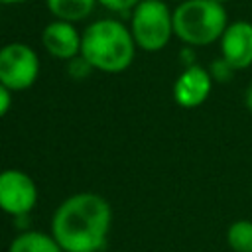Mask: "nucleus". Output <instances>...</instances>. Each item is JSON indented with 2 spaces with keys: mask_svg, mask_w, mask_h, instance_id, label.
<instances>
[{
  "mask_svg": "<svg viewBox=\"0 0 252 252\" xmlns=\"http://www.w3.org/2000/svg\"><path fill=\"white\" fill-rule=\"evenodd\" d=\"M215 2H219V4H224V2H228V0H215Z\"/></svg>",
  "mask_w": 252,
  "mask_h": 252,
  "instance_id": "obj_19",
  "label": "nucleus"
},
{
  "mask_svg": "<svg viewBox=\"0 0 252 252\" xmlns=\"http://www.w3.org/2000/svg\"><path fill=\"white\" fill-rule=\"evenodd\" d=\"M130 32L136 47L144 51H159L173 35V12L163 0H142L132 10Z\"/></svg>",
  "mask_w": 252,
  "mask_h": 252,
  "instance_id": "obj_4",
  "label": "nucleus"
},
{
  "mask_svg": "<svg viewBox=\"0 0 252 252\" xmlns=\"http://www.w3.org/2000/svg\"><path fill=\"white\" fill-rule=\"evenodd\" d=\"M234 71H236V69H234L226 59H222V57L215 59V61L211 63V67H209V73H211L213 81H219V83L230 81L232 75H234Z\"/></svg>",
  "mask_w": 252,
  "mask_h": 252,
  "instance_id": "obj_13",
  "label": "nucleus"
},
{
  "mask_svg": "<svg viewBox=\"0 0 252 252\" xmlns=\"http://www.w3.org/2000/svg\"><path fill=\"white\" fill-rule=\"evenodd\" d=\"M136 53L132 32L118 20H96L81 33V55L102 73L126 71Z\"/></svg>",
  "mask_w": 252,
  "mask_h": 252,
  "instance_id": "obj_2",
  "label": "nucleus"
},
{
  "mask_svg": "<svg viewBox=\"0 0 252 252\" xmlns=\"http://www.w3.org/2000/svg\"><path fill=\"white\" fill-rule=\"evenodd\" d=\"M96 2L110 12H128L134 10L142 0H96Z\"/></svg>",
  "mask_w": 252,
  "mask_h": 252,
  "instance_id": "obj_15",
  "label": "nucleus"
},
{
  "mask_svg": "<svg viewBox=\"0 0 252 252\" xmlns=\"http://www.w3.org/2000/svg\"><path fill=\"white\" fill-rule=\"evenodd\" d=\"M37 203V185L22 169L0 171V211L18 219L28 217Z\"/></svg>",
  "mask_w": 252,
  "mask_h": 252,
  "instance_id": "obj_6",
  "label": "nucleus"
},
{
  "mask_svg": "<svg viewBox=\"0 0 252 252\" xmlns=\"http://www.w3.org/2000/svg\"><path fill=\"white\" fill-rule=\"evenodd\" d=\"M228 26L224 4L215 0H183L173 10V33L191 47L211 45Z\"/></svg>",
  "mask_w": 252,
  "mask_h": 252,
  "instance_id": "obj_3",
  "label": "nucleus"
},
{
  "mask_svg": "<svg viewBox=\"0 0 252 252\" xmlns=\"http://www.w3.org/2000/svg\"><path fill=\"white\" fill-rule=\"evenodd\" d=\"M213 89V77L209 69L201 65H189L173 83V100L181 108L201 106Z\"/></svg>",
  "mask_w": 252,
  "mask_h": 252,
  "instance_id": "obj_7",
  "label": "nucleus"
},
{
  "mask_svg": "<svg viewBox=\"0 0 252 252\" xmlns=\"http://www.w3.org/2000/svg\"><path fill=\"white\" fill-rule=\"evenodd\" d=\"M112 224L110 203L96 193H75L53 213L51 234L63 252H100Z\"/></svg>",
  "mask_w": 252,
  "mask_h": 252,
  "instance_id": "obj_1",
  "label": "nucleus"
},
{
  "mask_svg": "<svg viewBox=\"0 0 252 252\" xmlns=\"http://www.w3.org/2000/svg\"><path fill=\"white\" fill-rule=\"evenodd\" d=\"M226 242L234 252H252V220H234L226 230Z\"/></svg>",
  "mask_w": 252,
  "mask_h": 252,
  "instance_id": "obj_12",
  "label": "nucleus"
},
{
  "mask_svg": "<svg viewBox=\"0 0 252 252\" xmlns=\"http://www.w3.org/2000/svg\"><path fill=\"white\" fill-rule=\"evenodd\" d=\"M91 71H94V69H93V65H91L83 55H77V57H73V59L69 61V75H71L73 79H77V81L87 79V77L91 75Z\"/></svg>",
  "mask_w": 252,
  "mask_h": 252,
  "instance_id": "obj_14",
  "label": "nucleus"
},
{
  "mask_svg": "<svg viewBox=\"0 0 252 252\" xmlns=\"http://www.w3.org/2000/svg\"><path fill=\"white\" fill-rule=\"evenodd\" d=\"M22 2H28V0H0V4H4V6H10V4H22Z\"/></svg>",
  "mask_w": 252,
  "mask_h": 252,
  "instance_id": "obj_18",
  "label": "nucleus"
},
{
  "mask_svg": "<svg viewBox=\"0 0 252 252\" xmlns=\"http://www.w3.org/2000/svg\"><path fill=\"white\" fill-rule=\"evenodd\" d=\"M49 12L63 22H81L94 10L96 0H45Z\"/></svg>",
  "mask_w": 252,
  "mask_h": 252,
  "instance_id": "obj_11",
  "label": "nucleus"
},
{
  "mask_svg": "<svg viewBox=\"0 0 252 252\" xmlns=\"http://www.w3.org/2000/svg\"><path fill=\"white\" fill-rule=\"evenodd\" d=\"M220 57L236 71L252 65V24L238 20L226 26L220 37Z\"/></svg>",
  "mask_w": 252,
  "mask_h": 252,
  "instance_id": "obj_8",
  "label": "nucleus"
},
{
  "mask_svg": "<svg viewBox=\"0 0 252 252\" xmlns=\"http://www.w3.org/2000/svg\"><path fill=\"white\" fill-rule=\"evenodd\" d=\"M10 106H12V91L6 89L0 83V118L6 116V112L10 110Z\"/></svg>",
  "mask_w": 252,
  "mask_h": 252,
  "instance_id": "obj_16",
  "label": "nucleus"
},
{
  "mask_svg": "<svg viewBox=\"0 0 252 252\" xmlns=\"http://www.w3.org/2000/svg\"><path fill=\"white\" fill-rule=\"evenodd\" d=\"M8 252H63L53 234L41 230H24L8 246Z\"/></svg>",
  "mask_w": 252,
  "mask_h": 252,
  "instance_id": "obj_10",
  "label": "nucleus"
},
{
  "mask_svg": "<svg viewBox=\"0 0 252 252\" xmlns=\"http://www.w3.org/2000/svg\"><path fill=\"white\" fill-rule=\"evenodd\" d=\"M39 75L37 53L20 41L0 47V83L10 91L30 89Z\"/></svg>",
  "mask_w": 252,
  "mask_h": 252,
  "instance_id": "obj_5",
  "label": "nucleus"
},
{
  "mask_svg": "<svg viewBox=\"0 0 252 252\" xmlns=\"http://www.w3.org/2000/svg\"><path fill=\"white\" fill-rule=\"evenodd\" d=\"M244 104H246V108L252 112V83L248 85V89H246V93H244Z\"/></svg>",
  "mask_w": 252,
  "mask_h": 252,
  "instance_id": "obj_17",
  "label": "nucleus"
},
{
  "mask_svg": "<svg viewBox=\"0 0 252 252\" xmlns=\"http://www.w3.org/2000/svg\"><path fill=\"white\" fill-rule=\"evenodd\" d=\"M41 43L55 59L71 61L73 57L81 55V33L71 22L55 20L47 24L41 32Z\"/></svg>",
  "mask_w": 252,
  "mask_h": 252,
  "instance_id": "obj_9",
  "label": "nucleus"
},
{
  "mask_svg": "<svg viewBox=\"0 0 252 252\" xmlns=\"http://www.w3.org/2000/svg\"><path fill=\"white\" fill-rule=\"evenodd\" d=\"M100 252H110V250H100Z\"/></svg>",
  "mask_w": 252,
  "mask_h": 252,
  "instance_id": "obj_20",
  "label": "nucleus"
},
{
  "mask_svg": "<svg viewBox=\"0 0 252 252\" xmlns=\"http://www.w3.org/2000/svg\"><path fill=\"white\" fill-rule=\"evenodd\" d=\"M175 2H183V0H175Z\"/></svg>",
  "mask_w": 252,
  "mask_h": 252,
  "instance_id": "obj_21",
  "label": "nucleus"
}]
</instances>
